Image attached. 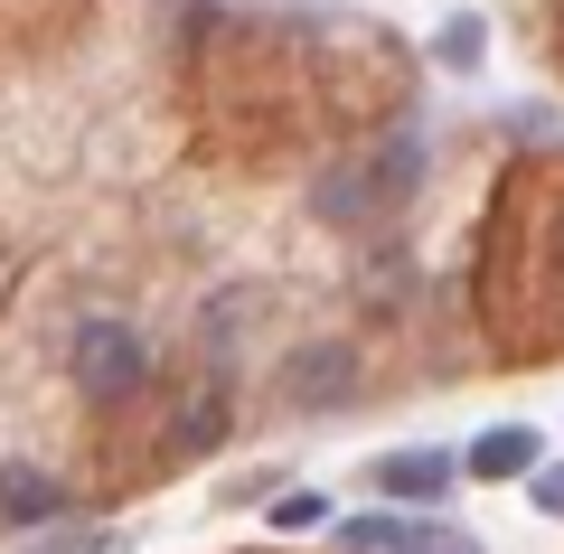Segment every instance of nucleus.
I'll return each mask as SVG.
<instances>
[{
	"mask_svg": "<svg viewBox=\"0 0 564 554\" xmlns=\"http://www.w3.org/2000/svg\"><path fill=\"white\" fill-rule=\"evenodd\" d=\"M282 404H302V414H329V404H348L358 395V348L348 338H311V348H292L282 357Z\"/></svg>",
	"mask_w": 564,
	"mask_h": 554,
	"instance_id": "nucleus-2",
	"label": "nucleus"
},
{
	"mask_svg": "<svg viewBox=\"0 0 564 554\" xmlns=\"http://www.w3.org/2000/svg\"><path fill=\"white\" fill-rule=\"evenodd\" d=\"M0 517H10V526H47V517H66V479L39 470V460H10V470H0Z\"/></svg>",
	"mask_w": 564,
	"mask_h": 554,
	"instance_id": "nucleus-3",
	"label": "nucleus"
},
{
	"mask_svg": "<svg viewBox=\"0 0 564 554\" xmlns=\"http://www.w3.org/2000/svg\"><path fill=\"white\" fill-rule=\"evenodd\" d=\"M527 498H536L545 517H564V470H536V479H527Z\"/></svg>",
	"mask_w": 564,
	"mask_h": 554,
	"instance_id": "nucleus-10",
	"label": "nucleus"
},
{
	"mask_svg": "<svg viewBox=\"0 0 564 554\" xmlns=\"http://www.w3.org/2000/svg\"><path fill=\"white\" fill-rule=\"evenodd\" d=\"M536 452H545V442L527 433V423H489V433L462 452V470L470 479H527V470H536Z\"/></svg>",
	"mask_w": 564,
	"mask_h": 554,
	"instance_id": "nucleus-5",
	"label": "nucleus"
},
{
	"mask_svg": "<svg viewBox=\"0 0 564 554\" xmlns=\"http://www.w3.org/2000/svg\"><path fill=\"white\" fill-rule=\"evenodd\" d=\"M339 545H348V554H404L414 535H404L395 517H339Z\"/></svg>",
	"mask_w": 564,
	"mask_h": 554,
	"instance_id": "nucleus-6",
	"label": "nucleus"
},
{
	"mask_svg": "<svg viewBox=\"0 0 564 554\" xmlns=\"http://www.w3.org/2000/svg\"><path fill=\"white\" fill-rule=\"evenodd\" d=\"M452 479H462V460H452V452H386L377 460V489L386 498H414V508H433Z\"/></svg>",
	"mask_w": 564,
	"mask_h": 554,
	"instance_id": "nucleus-4",
	"label": "nucleus"
},
{
	"mask_svg": "<svg viewBox=\"0 0 564 554\" xmlns=\"http://www.w3.org/2000/svg\"><path fill=\"white\" fill-rule=\"evenodd\" d=\"M443 66H480V20H452L443 29Z\"/></svg>",
	"mask_w": 564,
	"mask_h": 554,
	"instance_id": "nucleus-9",
	"label": "nucleus"
},
{
	"mask_svg": "<svg viewBox=\"0 0 564 554\" xmlns=\"http://www.w3.org/2000/svg\"><path fill=\"white\" fill-rule=\"evenodd\" d=\"M217 433H226V414H217V404H198V414H180V433H170V442H180V452H207Z\"/></svg>",
	"mask_w": 564,
	"mask_h": 554,
	"instance_id": "nucleus-7",
	"label": "nucleus"
},
{
	"mask_svg": "<svg viewBox=\"0 0 564 554\" xmlns=\"http://www.w3.org/2000/svg\"><path fill=\"white\" fill-rule=\"evenodd\" d=\"M66 377H76V395L122 404V395H141V377H151V348H141V329H132V319H76Z\"/></svg>",
	"mask_w": 564,
	"mask_h": 554,
	"instance_id": "nucleus-1",
	"label": "nucleus"
},
{
	"mask_svg": "<svg viewBox=\"0 0 564 554\" xmlns=\"http://www.w3.org/2000/svg\"><path fill=\"white\" fill-rule=\"evenodd\" d=\"M321 517H329L321 498H311V489H292V498H282V508H273V526H282V535H302V526H321Z\"/></svg>",
	"mask_w": 564,
	"mask_h": 554,
	"instance_id": "nucleus-8",
	"label": "nucleus"
}]
</instances>
